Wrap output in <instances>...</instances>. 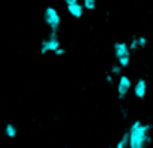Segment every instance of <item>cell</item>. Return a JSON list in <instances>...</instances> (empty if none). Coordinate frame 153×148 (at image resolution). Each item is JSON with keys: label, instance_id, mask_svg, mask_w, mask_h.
Listing matches in <instances>:
<instances>
[{"label": "cell", "instance_id": "obj_1", "mask_svg": "<svg viewBox=\"0 0 153 148\" xmlns=\"http://www.w3.org/2000/svg\"><path fill=\"white\" fill-rule=\"evenodd\" d=\"M150 130L152 126L143 123L141 120H135L129 127V145L128 148H146L150 142Z\"/></svg>", "mask_w": 153, "mask_h": 148}, {"label": "cell", "instance_id": "obj_2", "mask_svg": "<svg viewBox=\"0 0 153 148\" xmlns=\"http://www.w3.org/2000/svg\"><path fill=\"white\" fill-rule=\"evenodd\" d=\"M44 23L47 24L50 32L59 33V29L62 26V17H60L59 11L56 8H53V6L45 8V11H44Z\"/></svg>", "mask_w": 153, "mask_h": 148}, {"label": "cell", "instance_id": "obj_3", "mask_svg": "<svg viewBox=\"0 0 153 148\" xmlns=\"http://www.w3.org/2000/svg\"><path fill=\"white\" fill-rule=\"evenodd\" d=\"M113 49H114V57L117 60V63L125 69L131 64V49H129V45L126 42H116L113 45Z\"/></svg>", "mask_w": 153, "mask_h": 148}, {"label": "cell", "instance_id": "obj_4", "mask_svg": "<svg viewBox=\"0 0 153 148\" xmlns=\"http://www.w3.org/2000/svg\"><path fill=\"white\" fill-rule=\"evenodd\" d=\"M59 46H62L60 39H59V35L50 32V35H48L45 39H42V42H41V54L54 52Z\"/></svg>", "mask_w": 153, "mask_h": 148}, {"label": "cell", "instance_id": "obj_5", "mask_svg": "<svg viewBox=\"0 0 153 148\" xmlns=\"http://www.w3.org/2000/svg\"><path fill=\"white\" fill-rule=\"evenodd\" d=\"M116 85H117V97L125 99L126 94L129 93V90L132 88V81L128 75H123L122 73L120 77H117V84Z\"/></svg>", "mask_w": 153, "mask_h": 148}, {"label": "cell", "instance_id": "obj_6", "mask_svg": "<svg viewBox=\"0 0 153 148\" xmlns=\"http://www.w3.org/2000/svg\"><path fill=\"white\" fill-rule=\"evenodd\" d=\"M66 9H68V12H69V15L72 17V18H81L83 15H84V6H83V3H80V2H76V3H72V5H66Z\"/></svg>", "mask_w": 153, "mask_h": 148}, {"label": "cell", "instance_id": "obj_7", "mask_svg": "<svg viewBox=\"0 0 153 148\" xmlns=\"http://www.w3.org/2000/svg\"><path fill=\"white\" fill-rule=\"evenodd\" d=\"M134 94L137 99H144L146 94H147V82L146 80L140 78L135 84H134Z\"/></svg>", "mask_w": 153, "mask_h": 148}, {"label": "cell", "instance_id": "obj_8", "mask_svg": "<svg viewBox=\"0 0 153 148\" xmlns=\"http://www.w3.org/2000/svg\"><path fill=\"white\" fill-rule=\"evenodd\" d=\"M5 135H6L9 139H14V138H17V135H18V130H17L15 124H12V123H8V124L5 126Z\"/></svg>", "mask_w": 153, "mask_h": 148}, {"label": "cell", "instance_id": "obj_9", "mask_svg": "<svg viewBox=\"0 0 153 148\" xmlns=\"http://www.w3.org/2000/svg\"><path fill=\"white\" fill-rule=\"evenodd\" d=\"M128 145H129V130H126L120 136V139L116 144V148H128Z\"/></svg>", "mask_w": 153, "mask_h": 148}, {"label": "cell", "instance_id": "obj_10", "mask_svg": "<svg viewBox=\"0 0 153 148\" xmlns=\"http://www.w3.org/2000/svg\"><path fill=\"white\" fill-rule=\"evenodd\" d=\"M122 66L119 64V63H114L111 67H110V73H111V75H114V77H120L122 75Z\"/></svg>", "mask_w": 153, "mask_h": 148}, {"label": "cell", "instance_id": "obj_11", "mask_svg": "<svg viewBox=\"0 0 153 148\" xmlns=\"http://www.w3.org/2000/svg\"><path fill=\"white\" fill-rule=\"evenodd\" d=\"M83 6L86 11H95L96 9V0H83Z\"/></svg>", "mask_w": 153, "mask_h": 148}, {"label": "cell", "instance_id": "obj_12", "mask_svg": "<svg viewBox=\"0 0 153 148\" xmlns=\"http://www.w3.org/2000/svg\"><path fill=\"white\" fill-rule=\"evenodd\" d=\"M128 45H129V49H131V51H137V49H140V46H138V39H137V36H135V38H132V39H131V42H129Z\"/></svg>", "mask_w": 153, "mask_h": 148}, {"label": "cell", "instance_id": "obj_13", "mask_svg": "<svg viewBox=\"0 0 153 148\" xmlns=\"http://www.w3.org/2000/svg\"><path fill=\"white\" fill-rule=\"evenodd\" d=\"M137 39H138V46L141 49H144L147 46V38L146 36H137Z\"/></svg>", "mask_w": 153, "mask_h": 148}, {"label": "cell", "instance_id": "obj_14", "mask_svg": "<svg viewBox=\"0 0 153 148\" xmlns=\"http://www.w3.org/2000/svg\"><path fill=\"white\" fill-rule=\"evenodd\" d=\"M53 54H54V55H57V57H60V55H65V54H66V49H65L63 46H59Z\"/></svg>", "mask_w": 153, "mask_h": 148}, {"label": "cell", "instance_id": "obj_15", "mask_svg": "<svg viewBox=\"0 0 153 148\" xmlns=\"http://www.w3.org/2000/svg\"><path fill=\"white\" fill-rule=\"evenodd\" d=\"M114 78H116V77L111 75V73L108 72L107 75H105V81H107V84H114Z\"/></svg>", "mask_w": 153, "mask_h": 148}, {"label": "cell", "instance_id": "obj_16", "mask_svg": "<svg viewBox=\"0 0 153 148\" xmlns=\"http://www.w3.org/2000/svg\"><path fill=\"white\" fill-rule=\"evenodd\" d=\"M65 2V5H72V3H76L78 0H63Z\"/></svg>", "mask_w": 153, "mask_h": 148}]
</instances>
